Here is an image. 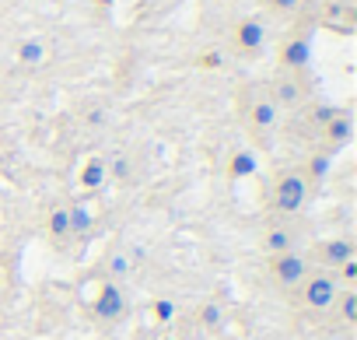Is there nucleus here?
Instances as JSON below:
<instances>
[{
  "label": "nucleus",
  "mask_w": 357,
  "mask_h": 340,
  "mask_svg": "<svg viewBox=\"0 0 357 340\" xmlns=\"http://www.w3.org/2000/svg\"><path fill=\"white\" fill-rule=\"evenodd\" d=\"M305 197H308V183H305L301 176H284V179L277 183V190H273V204H277V211H284V214L301 211V207H305Z\"/></svg>",
  "instance_id": "obj_1"
},
{
  "label": "nucleus",
  "mask_w": 357,
  "mask_h": 340,
  "mask_svg": "<svg viewBox=\"0 0 357 340\" xmlns=\"http://www.w3.org/2000/svg\"><path fill=\"white\" fill-rule=\"evenodd\" d=\"M273 277H277V284L294 288V284H301V277H308V260L301 253L287 249V253L273 256Z\"/></svg>",
  "instance_id": "obj_2"
},
{
  "label": "nucleus",
  "mask_w": 357,
  "mask_h": 340,
  "mask_svg": "<svg viewBox=\"0 0 357 340\" xmlns=\"http://www.w3.org/2000/svg\"><path fill=\"white\" fill-rule=\"evenodd\" d=\"M336 298H340V288H336V277H329V274H315L305 284V302L312 309H329Z\"/></svg>",
  "instance_id": "obj_3"
},
{
  "label": "nucleus",
  "mask_w": 357,
  "mask_h": 340,
  "mask_svg": "<svg viewBox=\"0 0 357 340\" xmlns=\"http://www.w3.org/2000/svg\"><path fill=\"white\" fill-rule=\"evenodd\" d=\"M123 309H126V298H123V291L109 281V284H102V291H98V302H95V312L102 316V319H119L123 316Z\"/></svg>",
  "instance_id": "obj_4"
},
{
  "label": "nucleus",
  "mask_w": 357,
  "mask_h": 340,
  "mask_svg": "<svg viewBox=\"0 0 357 340\" xmlns=\"http://www.w3.org/2000/svg\"><path fill=\"white\" fill-rule=\"evenodd\" d=\"M235 43H238V50H245V53H256V50L266 43V29H263V22H256V18H245V22L238 25V32H235Z\"/></svg>",
  "instance_id": "obj_5"
},
{
  "label": "nucleus",
  "mask_w": 357,
  "mask_h": 340,
  "mask_svg": "<svg viewBox=\"0 0 357 340\" xmlns=\"http://www.w3.org/2000/svg\"><path fill=\"white\" fill-rule=\"evenodd\" d=\"M319 256H322V263L340 267V263L354 260V242H350V239H329V242L319 246Z\"/></svg>",
  "instance_id": "obj_6"
},
{
  "label": "nucleus",
  "mask_w": 357,
  "mask_h": 340,
  "mask_svg": "<svg viewBox=\"0 0 357 340\" xmlns=\"http://www.w3.org/2000/svg\"><path fill=\"white\" fill-rule=\"evenodd\" d=\"M308 60H312L308 39H291V43L280 50V64H284V67H294V71H298V67H305Z\"/></svg>",
  "instance_id": "obj_7"
},
{
  "label": "nucleus",
  "mask_w": 357,
  "mask_h": 340,
  "mask_svg": "<svg viewBox=\"0 0 357 340\" xmlns=\"http://www.w3.org/2000/svg\"><path fill=\"white\" fill-rule=\"evenodd\" d=\"M105 176H109V165L102 158H91L81 168V186L84 190H98V186H105Z\"/></svg>",
  "instance_id": "obj_8"
},
{
  "label": "nucleus",
  "mask_w": 357,
  "mask_h": 340,
  "mask_svg": "<svg viewBox=\"0 0 357 340\" xmlns=\"http://www.w3.org/2000/svg\"><path fill=\"white\" fill-rule=\"evenodd\" d=\"M326 137H329L333 144H347V140L354 137V123H350V116H347V112H336V116L326 123Z\"/></svg>",
  "instance_id": "obj_9"
},
{
  "label": "nucleus",
  "mask_w": 357,
  "mask_h": 340,
  "mask_svg": "<svg viewBox=\"0 0 357 340\" xmlns=\"http://www.w3.org/2000/svg\"><path fill=\"white\" fill-rule=\"evenodd\" d=\"M256 168H259V161H256L252 151H235L231 161H228V172H231L235 179H242V176H256Z\"/></svg>",
  "instance_id": "obj_10"
},
{
  "label": "nucleus",
  "mask_w": 357,
  "mask_h": 340,
  "mask_svg": "<svg viewBox=\"0 0 357 340\" xmlns=\"http://www.w3.org/2000/svg\"><path fill=\"white\" fill-rule=\"evenodd\" d=\"M249 119H252V126L270 130V126H277V105L263 98V102H256V105L249 109Z\"/></svg>",
  "instance_id": "obj_11"
},
{
  "label": "nucleus",
  "mask_w": 357,
  "mask_h": 340,
  "mask_svg": "<svg viewBox=\"0 0 357 340\" xmlns=\"http://www.w3.org/2000/svg\"><path fill=\"white\" fill-rule=\"evenodd\" d=\"M18 60H22V64H29V67H36V64H43V60H46V46H43L39 39H25V43L18 46Z\"/></svg>",
  "instance_id": "obj_12"
},
{
  "label": "nucleus",
  "mask_w": 357,
  "mask_h": 340,
  "mask_svg": "<svg viewBox=\"0 0 357 340\" xmlns=\"http://www.w3.org/2000/svg\"><path fill=\"white\" fill-rule=\"evenodd\" d=\"M266 249H270L273 256L287 253V249H291V232H287V228H270V232H266Z\"/></svg>",
  "instance_id": "obj_13"
},
{
  "label": "nucleus",
  "mask_w": 357,
  "mask_h": 340,
  "mask_svg": "<svg viewBox=\"0 0 357 340\" xmlns=\"http://www.w3.org/2000/svg\"><path fill=\"white\" fill-rule=\"evenodd\" d=\"M67 214H70V232H77V235H88L91 232V221L95 218H91L88 207H70Z\"/></svg>",
  "instance_id": "obj_14"
},
{
  "label": "nucleus",
  "mask_w": 357,
  "mask_h": 340,
  "mask_svg": "<svg viewBox=\"0 0 357 340\" xmlns=\"http://www.w3.org/2000/svg\"><path fill=\"white\" fill-rule=\"evenodd\" d=\"M50 235H53V239L70 235V214H67L63 207H56V211L50 214Z\"/></svg>",
  "instance_id": "obj_15"
},
{
  "label": "nucleus",
  "mask_w": 357,
  "mask_h": 340,
  "mask_svg": "<svg viewBox=\"0 0 357 340\" xmlns=\"http://www.w3.org/2000/svg\"><path fill=\"white\" fill-rule=\"evenodd\" d=\"M298 95H301V88H298L294 81H280V84H277L273 105H277V102H280V105H291V102H298Z\"/></svg>",
  "instance_id": "obj_16"
},
{
  "label": "nucleus",
  "mask_w": 357,
  "mask_h": 340,
  "mask_svg": "<svg viewBox=\"0 0 357 340\" xmlns=\"http://www.w3.org/2000/svg\"><path fill=\"white\" fill-rule=\"evenodd\" d=\"M326 172H329V154H312L308 176H312V179H326Z\"/></svg>",
  "instance_id": "obj_17"
},
{
  "label": "nucleus",
  "mask_w": 357,
  "mask_h": 340,
  "mask_svg": "<svg viewBox=\"0 0 357 340\" xmlns=\"http://www.w3.org/2000/svg\"><path fill=\"white\" fill-rule=\"evenodd\" d=\"M340 312H343L347 323H357V295H354V291L340 295Z\"/></svg>",
  "instance_id": "obj_18"
},
{
  "label": "nucleus",
  "mask_w": 357,
  "mask_h": 340,
  "mask_svg": "<svg viewBox=\"0 0 357 340\" xmlns=\"http://www.w3.org/2000/svg\"><path fill=\"white\" fill-rule=\"evenodd\" d=\"M130 274V260L123 253H112L109 256V277H126Z\"/></svg>",
  "instance_id": "obj_19"
},
{
  "label": "nucleus",
  "mask_w": 357,
  "mask_h": 340,
  "mask_svg": "<svg viewBox=\"0 0 357 340\" xmlns=\"http://www.w3.org/2000/svg\"><path fill=\"white\" fill-rule=\"evenodd\" d=\"M154 319H158V323H172V319H175V302H172V298L154 302Z\"/></svg>",
  "instance_id": "obj_20"
},
{
  "label": "nucleus",
  "mask_w": 357,
  "mask_h": 340,
  "mask_svg": "<svg viewBox=\"0 0 357 340\" xmlns=\"http://www.w3.org/2000/svg\"><path fill=\"white\" fill-rule=\"evenodd\" d=\"M221 319H225V312H221V305H218V302L204 305V323H207V326H218Z\"/></svg>",
  "instance_id": "obj_21"
},
{
  "label": "nucleus",
  "mask_w": 357,
  "mask_h": 340,
  "mask_svg": "<svg viewBox=\"0 0 357 340\" xmlns=\"http://www.w3.org/2000/svg\"><path fill=\"white\" fill-rule=\"evenodd\" d=\"M109 172H112L116 179H126V176H130V161H126V158H116V161H112V168H109Z\"/></svg>",
  "instance_id": "obj_22"
},
{
  "label": "nucleus",
  "mask_w": 357,
  "mask_h": 340,
  "mask_svg": "<svg viewBox=\"0 0 357 340\" xmlns=\"http://www.w3.org/2000/svg\"><path fill=\"white\" fill-rule=\"evenodd\" d=\"M340 281H357V260L340 263Z\"/></svg>",
  "instance_id": "obj_23"
},
{
  "label": "nucleus",
  "mask_w": 357,
  "mask_h": 340,
  "mask_svg": "<svg viewBox=\"0 0 357 340\" xmlns=\"http://www.w3.org/2000/svg\"><path fill=\"white\" fill-rule=\"evenodd\" d=\"M336 112H340V109H336V105H319V109H315V119H319V123H322V126H326V123H329V119H333V116H336Z\"/></svg>",
  "instance_id": "obj_24"
},
{
  "label": "nucleus",
  "mask_w": 357,
  "mask_h": 340,
  "mask_svg": "<svg viewBox=\"0 0 357 340\" xmlns=\"http://www.w3.org/2000/svg\"><path fill=\"white\" fill-rule=\"evenodd\" d=\"M270 4H273L277 11H294V8L301 4V0H270Z\"/></svg>",
  "instance_id": "obj_25"
},
{
  "label": "nucleus",
  "mask_w": 357,
  "mask_h": 340,
  "mask_svg": "<svg viewBox=\"0 0 357 340\" xmlns=\"http://www.w3.org/2000/svg\"><path fill=\"white\" fill-rule=\"evenodd\" d=\"M221 64H225L221 53H207V57H204V67H221Z\"/></svg>",
  "instance_id": "obj_26"
},
{
  "label": "nucleus",
  "mask_w": 357,
  "mask_h": 340,
  "mask_svg": "<svg viewBox=\"0 0 357 340\" xmlns=\"http://www.w3.org/2000/svg\"><path fill=\"white\" fill-rule=\"evenodd\" d=\"M88 123H91V126H102V123H105V112H102V109L88 112Z\"/></svg>",
  "instance_id": "obj_27"
},
{
  "label": "nucleus",
  "mask_w": 357,
  "mask_h": 340,
  "mask_svg": "<svg viewBox=\"0 0 357 340\" xmlns=\"http://www.w3.org/2000/svg\"><path fill=\"white\" fill-rule=\"evenodd\" d=\"M98 4H102V8H112V4H116V0H98Z\"/></svg>",
  "instance_id": "obj_28"
},
{
  "label": "nucleus",
  "mask_w": 357,
  "mask_h": 340,
  "mask_svg": "<svg viewBox=\"0 0 357 340\" xmlns=\"http://www.w3.org/2000/svg\"><path fill=\"white\" fill-rule=\"evenodd\" d=\"M161 340H175V337H161Z\"/></svg>",
  "instance_id": "obj_29"
}]
</instances>
